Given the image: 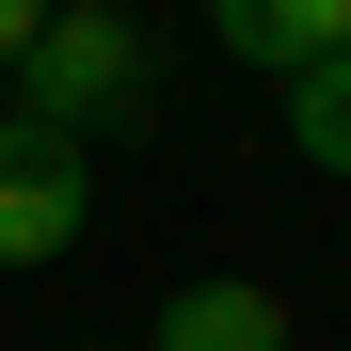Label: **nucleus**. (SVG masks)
Listing matches in <instances>:
<instances>
[{
    "label": "nucleus",
    "mask_w": 351,
    "mask_h": 351,
    "mask_svg": "<svg viewBox=\"0 0 351 351\" xmlns=\"http://www.w3.org/2000/svg\"><path fill=\"white\" fill-rule=\"evenodd\" d=\"M0 96H16V128H48V144L144 128V112H160V32L128 16V0H48L32 48L0 64Z\"/></svg>",
    "instance_id": "1"
},
{
    "label": "nucleus",
    "mask_w": 351,
    "mask_h": 351,
    "mask_svg": "<svg viewBox=\"0 0 351 351\" xmlns=\"http://www.w3.org/2000/svg\"><path fill=\"white\" fill-rule=\"evenodd\" d=\"M80 223H96V160L48 144V128H0V271L80 256Z\"/></svg>",
    "instance_id": "2"
},
{
    "label": "nucleus",
    "mask_w": 351,
    "mask_h": 351,
    "mask_svg": "<svg viewBox=\"0 0 351 351\" xmlns=\"http://www.w3.org/2000/svg\"><path fill=\"white\" fill-rule=\"evenodd\" d=\"M144 351H304V319H287V287H256V271H192Z\"/></svg>",
    "instance_id": "3"
},
{
    "label": "nucleus",
    "mask_w": 351,
    "mask_h": 351,
    "mask_svg": "<svg viewBox=\"0 0 351 351\" xmlns=\"http://www.w3.org/2000/svg\"><path fill=\"white\" fill-rule=\"evenodd\" d=\"M208 32L287 80V64H335V48H351V0H208Z\"/></svg>",
    "instance_id": "4"
},
{
    "label": "nucleus",
    "mask_w": 351,
    "mask_h": 351,
    "mask_svg": "<svg viewBox=\"0 0 351 351\" xmlns=\"http://www.w3.org/2000/svg\"><path fill=\"white\" fill-rule=\"evenodd\" d=\"M287 144H304L319 176H351V48L335 64H287Z\"/></svg>",
    "instance_id": "5"
},
{
    "label": "nucleus",
    "mask_w": 351,
    "mask_h": 351,
    "mask_svg": "<svg viewBox=\"0 0 351 351\" xmlns=\"http://www.w3.org/2000/svg\"><path fill=\"white\" fill-rule=\"evenodd\" d=\"M32 16H48V0H0V64H16V48H32Z\"/></svg>",
    "instance_id": "6"
},
{
    "label": "nucleus",
    "mask_w": 351,
    "mask_h": 351,
    "mask_svg": "<svg viewBox=\"0 0 351 351\" xmlns=\"http://www.w3.org/2000/svg\"><path fill=\"white\" fill-rule=\"evenodd\" d=\"M0 128H16V96H0Z\"/></svg>",
    "instance_id": "7"
}]
</instances>
